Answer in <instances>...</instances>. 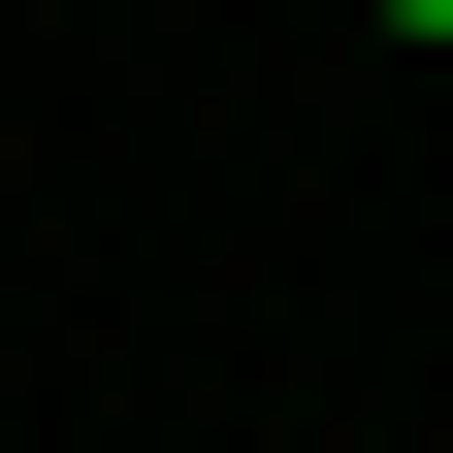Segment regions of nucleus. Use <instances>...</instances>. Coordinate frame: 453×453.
Masks as SVG:
<instances>
[{"label": "nucleus", "mask_w": 453, "mask_h": 453, "mask_svg": "<svg viewBox=\"0 0 453 453\" xmlns=\"http://www.w3.org/2000/svg\"><path fill=\"white\" fill-rule=\"evenodd\" d=\"M388 33H453V0H388Z\"/></svg>", "instance_id": "1"}]
</instances>
